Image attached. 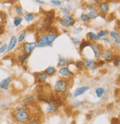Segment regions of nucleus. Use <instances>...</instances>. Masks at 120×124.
Returning <instances> with one entry per match:
<instances>
[{"label": "nucleus", "mask_w": 120, "mask_h": 124, "mask_svg": "<svg viewBox=\"0 0 120 124\" xmlns=\"http://www.w3.org/2000/svg\"><path fill=\"white\" fill-rule=\"evenodd\" d=\"M99 11L101 13L106 14L109 10V6H108V4L107 2H102L99 4Z\"/></svg>", "instance_id": "nucleus-11"}, {"label": "nucleus", "mask_w": 120, "mask_h": 124, "mask_svg": "<svg viewBox=\"0 0 120 124\" xmlns=\"http://www.w3.org/2000/svg\"><path fill=\"white\" fill-rule=\"evenodd\" d=\"M55 91L59 94H64L66 92L68 89V84L65 80L60 79L57 81L54 86Z\"/></svg>", "instance_id": "nucleus-3"}, {"label": "nucleus", "mask_w": 120, "mask_h": 124, "mask_svg": "<svg viewBox=\"0 0 120 124\" xmlns=\"http://www.w3.org/2000/svg\"><path fill=\"white\" fill-rule=\"evenodd\" d=\"M104 62L103 61H99V63L97 64V66H102V65L104 64Z\"/></svg>", "instance_id": "nucleus-39"}, {"label": "nucleus", "mask_w": 120, "mask_h": 124, "mask_svg": "<svg viewBox=\"0 0 120 124\" xmlns=\"http://www.w3.org/2000/svg\"><path fill=\"white\" fill-rule=\"evenodd\" d=\"M115 41H116V43H117L118 44H120V38H119V37H118L117 39H115Z\"/></svg>", "instance_id": "nucleus-41"}, {"label": "nucleus", "mask_w": 120, "mask_h": 124, "mask_svg": "<svg viewBox=\"0 0 120 124\" xmlns=\"http://www.w3.org/2000/svg\"><path fill=\"white\" fill-rule=\"evenodd\" d=\"M88 89H89V87L87 86H81V87L78 88L76 91H75V92H74V97L77 98V97L83 95L84 93L85 92H87Z\"/></svg>", "instance_id": "nucleus-9"}, {"label": "nucleus", "mask_w": 120, "mask_h": 124, "mask_svg": "<svg viewBox=\"0 0 120 124\" xmlns=\"http://www.w3.org/2000/svg\"><path fill=\"white\" fill-rule=\"evenodd\" d=\"M27 124H39V122L37 120H29L27 122Z\"/></svg>", "instance_id": "nucleus-36"}, {"label": "nucleus", "mask_w": 120, "mask_h": 124, "mask_svg": "<svg viewBox=\"0 0 120 124\" xmlns=\"http://www.w3.org/2000/svg\"><path fill=\"white\" fill-rule=\"evenodd\" d=\"M44 72L47 73L48 75H53V74L56 73V69L53 67H48L45 70V71H44Z\"/></svg>", "instance_id": "nucleus-16"}, {"label": "nucleus", "mask_w": 120, "mask_h": 124, "mask_svg": "<svg viewBox=\"0 0 120 124\" xmlns=\"http://www.w3.org/2000/svg\"><path fill=\"white\" fill-rule=\"evenodd\" d=\"M27 109L16 111V113L14 114V117L19 123H27L29 120H31V114L27 112Z\"/></svg>", "instance_id": "nucleus-2"}, {"label": "nucleus", "mask_w": 120, "mask_h": 124, "mask_svg": "<svg viewBox=\"0 0 120 124\" xmlns=\"http://www.w3.org/2000/svg\"><path fill=\"white\" fill-rule=\"evenodd\" d=\"M87 16H88L89 19H95L96 17L98 16V13H97V12L95 11V10L91 11V12H90V13H89L88 14H87Z\"/></svg>", "instance_id": "nucleus-19"}, {"label": "nucleus", "mask_w": 120, "mask_h": 124, "mask_svg": "<svg viewBox=\"0 0 120 124\" xmlns=\"http://www.w3.org/2000/svg\"><path fill=\"white\" fill-rule=\"evenodd\" d=\"M47 78H48V75L45 72H41L37 73L36 75V79L39 80V83L45 81Z\"/></svg>", "instance_id": "nucleus-14"}, {"label": "nucleus", "mask_w": 120, "mask_h": 124, "mask_svg": "<svg viewBox=\"0 0 120 124\" xmlns=\"http://www.w3.org/2000/svg\"><path fill=\"white\" fill-rule=\"evenodd\" d=\"M62 12L63 13H65V15H68L70 13V10L69 9H67V8H63L62 9Z\"/></svg>", "instance_id": "nucleus-37"}, {"label": "nucleus", "mask_w": 120, "mask_h": 124, "mask_svg": "<svg viewBox=\"0 0 120 124\" xmlns=\"http://www.w3.org/2000/svg\"><path fill=\"white\" fill-rule=\"evenodd\" d=\"M17 124H25V123H17Z\"/></svg>", "instance_id": "nucleus-44"}, {"label": "nucleus", "mask_w": 120, "mask_h": 124, "mask_svg": "<svg viewBox=\"0 0 120 124\" xmlns=\"http://www.w3.org/2000/svg\"><path fill=\"white\" fill-rule=\"evenodd\" d=\"M101 55L102 57L103 58V59L106 62H111L113 61V53L109 50H104L102 53H101Z\"/></svg>", "instance_id": "nucleus-6"}, {"label": "nucleus", "mask_w": 120, "mask_h": 124, "mask_svg": "<svg viewBox=\"0 0 120 124\" xmlns=\"http://www.w3.org/2000/svg\"><path fill=\"white\" fill-rule=\"evenodd\" d=\"M111 36L116 39L118 37H119V35L117 32H116V31H112V32H111Z\"/></svg>", "instance_id": "nucleus-29"}, {"label": "nucleus", "mask_w": 120, "mask_h": 124, "mask_svg": "<svg viewBox=\"0 0 120 124\" xmlns=\"http://www.w3.org/2000/svg\"><path fill=\"white\" fill-rule=\"evenodd\" d=\"M87 36H88V37L90 38V39H91V40H99V38L98 37V36L96 35L94 33H92V32L88 33Z\"/></svg>", "instance_id": "nucleus-21"}, {"label": "nucleus", "mask_w": 120, "mask_h": 124, "mask_svg": "<svg viewBox=\"0 0 120 124\" xmlns=\"http://www.w3.org/2000/svg\"><path fill=\"white\" fill-rule=\"evenodd\" d=\"M81 106H82V102L77 101V102H76V103H73V107H74V108H79V107H80Z\"/></svg>", "instance_id": "nucleus-34"}, {"label": "nucleus", "mask_w": 120, "mask_h": 124, "mask_svg": "<svg viewBox=\"0 0 120 124\" xmlns=\"http://www.w3.org/2000/svg\"><path fill=\"white\" fill-rule=\"evenodd\" d=\"M83 65H84V62H82V61H78L77 63L76 64V66L79 70H82Z\"/></svg>", "instance_id": "nucleus-30"}, {"label": "nucleus", "mask_w": 120, "mask_h": 124, "mask_svg": "<svg viewBox=\"0 0 120 124\" xmlns=\"http://www.w3.org/2000/svg\"><path fill=\"white\" fill-rule=\"evenodd\" d=\"M15 10H16V12L18 15H22L23 14L24 10H23V8L22 6H20V5L17 6L16 8H15Z\"/></svg>", "instance_id": "nucleus-24"}, {"label": "nucleus", "mask_w": 120, "mask_h": 124, "mask_svg": "<svg viewBox=\"0 0 120 124\" xmlns=\"http://www.w3.org/2000/svg\"><path fill=\"white\" fill-rule=\"evenodd\" d=\"M106 34H107V33H106L105 31L101 30V31H99V33H98V37H99V38H100V37H104Z\"/></svg>", "instance_id": "nucleus-35"}, {"label": "nucleus", "mask_w": 120, "mask_h": 124, "mask_svg": "<svg viewBox=\"0 0 120 124\" xmlns=\"http://www.w3.org/2000/svg\"><path fill=\"white\" fill-rule=\"evenodd\" d=\"M57 36L54 33H48L44 35L39 38L37 41V46L39 47H44V46H51L53 42L56 40Z\"/></svg>", "instance_id": "nucleus-1"}, {"label": "nucleus", "mask_w": 120, "mask_h": 124, "mask_svg": "<svg viewBox=\"0 0 120 124\" xmlns=\"http://www.w3.org/2000/svg\"><path fill=\"white\" fill-rule=\"evenodd\" d=\"M51 3L56 6H60L61 5V2L59 0H51Z\"/></svg>", "instance_id": "nucleus-31"}, {"label": "nucleus", "mask_w": 120, "mask_h": 124, "mask_svg": "<svg viewBox=\"0 0 120 124\" xmlns=\"http://www.w3.org/2000/svg\"><path fill=\"white\" fill-rule=\"evenodd\" d=\"M24 18L26 22H31L34 19V15L33 13H27L25 15Z\"/></svg>", "instance_id": "nucleus-20"}, {"label": "nucleus", "mask_w": 120, "mask_h": 124, "mask_svg": "<svg viewBox=\"0 0 120 124\" xmlns=\"http://www.w3.org/2000/svg\"><path fill=\"white\" fill-rule=\"evenodd\" d=\"M36 46H37V44L36 42H32V43L26 42L23 44V50L25 53L27 55L31 53L34 51V50L36 49Z\"/></svg>", "instance_id": "nucleus-5"}, {"label": "nucleus", "mask_w": 120, "mask_h": 124, "mask_svg": "<svg viewBox=\"0 0 120 124\" xmlns=\"http://www.w3.org/2000/svg\"><path fill=\"white\" fill-rule=\"evenodd\" d=\"M8 49V44H4L2 45V46L0 47V54L3 53L4 52H5Z\"/></svg>", "instance_id": "nucleus-26"}, {"label": "nucleus", "mask_w": 120, "mask_h": 124, "mask_svg": "<svg viewBox=\"0 0 120 124\" xmlns=\"http://www.w3.org/2000/svg\"><path fill=\"white\" fill-rule=\"evenodd\" d=\"M17 43V39L16 36H12L10 41V43L8 46V51H11L15 46H16V44Z\"/></svg>", "instance_id": "nucleus-13"}, {"label": "nucleus", "mask_w": 120, "mask_h": 124, "mask_svg": "<svg viewBox=\"0 0 120 124\" xmlns=\"http://www.w3.org/2000/svg\"><path fill=\"white\" fill-rule=\"evenodd\" d=\"M84 64H85V66L87 68L91 69V70H94L97 67V63H96V62H95L94 61H93L91 59H86L85 61Z\"/></svg>", "instance_id": "nucleus-10"}, {"label": "nucleus", "mask_w": 120, "mask_h": 124, "mask_svg": "<svg viewBox=\"0 0 120 124\" xmlns=\"http://www.w3.org/2000/svg\"><path fill=\"white\" fill-rule=\"evenodd\" d=\"M81 19L83 22H87L89 21V18H88L87 14H82V16H81Z\"/></svg>", "instance_id": "nucleus-28"}, {"label": "nucleus", "mask_w": 120, "mask_h": 124, "mask_svg": "<svg viewBox=\"0 0 120 124\" xmlns=\"http://www.w3.org/2000/svg\"><path fill=\"white\" fill-rule=\"evenodd\" d=\"M11 81V78L8 77L7 78L3 79L1 82H0V88L2 89H6L9 85V84Z\"/></svg>", "instance_id": "nucleus-15"}, {"label": "nucleus", "mask_w": 120, "mask_h": 124, "mask_svg": "<svg viewBox=\"0 0 120 124\" xmlns=\"http://www.w3.org/2000/svg\"><path fill=\"white\" fill-rule=\"evenodd\" d=\"M60 22L63 26L65 27H70V26H73L75 24V20L70 15H65L60 20Z\"/></svg>", "instance_id": "nucleus-4"}, {"label": "nucleus", "mask_w": 120, "mask_h": 124, "mask_svg": "<svg viewBox=\"0 0 120 124\" xmlns=\"http://www.w3.org/2000/svg\"><path fill=\"white\" fill-rule=\"evenodd\" d=\"M59 73L64 77H68L72 75V72H70V70L68 67H62L59 70Z\"/></svg>", "instance_id": "nucleus-12"}, {"label": "nucleus", "mask_w": 120, "mask_h": 124, "mask_svg": "<svg viewBox=\"0 0 120 124\" xmlns=\"http://www.w3.org/2000/svg\"><path fill=\"white\" fill-rule=\"evenodd\" d=\"M104 41L109 42V41H110V40H109V39H104Z\"/></svg>", "instance_id": "nucleus-42"}, {"label": "nucleus", "mask_w": 120, "mask_h": 124, "mask_svg": "<svg viewBox=\"0 0 120 124\" xmlns=\"http://www.w3.org/2000/svg\"><path fill=\"white\" fill-rule=\"evenodd\" d=\"M58 106L53 103V102H50L48 106H47V108H46V111L49 114H53V113H55L56 112H57L58 110Z\"/></svg>", "instance_id": "nucleus-8"}, {"label": "nucleus", "mask_w": 120, "mask_h": 124, "mask_svg": "<svg viewBox=\"0 0 120 124\" xmlns=\"http://www.w3.org/2000/svg\"><path fill=\"white\" fill-rule=\"evenodd\" d=\"M27 54L19 55V61L21 62V63H25V62L27 61Z\"/></svg>", "instance_id": "nucleus-23"}, {"label": "nucleus", "mask_w": 120, "mask_h": 124, "mask_svg": "<svg viewBox=\"0 0 120 124\" xmlns=\"http://www.w3.org/2000/svg\"><path fill=\"white\" fill-rule=\"evenodd\" d=\"M22 17H16L14 19V25L16 27H18L19 25H20V24L22 23Z\"/></svg>", "instance_id": "nucleus-22"}, {"label": "nucleus", "mask_w": 120, "mask_h": 124, "mask_svg": "<svg viewBox=\"0 0 120 124\" xmlns=\"http://www.w3.org/2000/svg\"><path fill=\"white\" fill-rule=\"evenodd\" d=\"M67 64L66 60L63 58H59V64L58 65L60 67H65Z\"/></svg>", "instance_id": "nucleus-25"}, {"label": "nucleus", "mask_w": 120, "mask_h": 124, "mask_svg": "<svg viewBox=\"0 0 120 124\" xmlns=\"http://www.w3.org/2000/svg\"><path fill=\"white\" fill-rule=\"evenodd\" d=\"M25 36H26V32H22V34L19 36V39H18V41L19 42V43H21L22 41H23V40L25 39Z\"/></svg>", "instance_id": "nucleus-27"}, {"label": "nucleus", "mask_w": 120, "mask_h": 124, "mask_svg": "<svg viewBox=\"0 0 120 124\" xmlns=\"http://www.w3.org/2000/svg\"><path fill=\"white\" fill-rule=\"evenodd\" d=\"M1 44H2V42H1V41H0V45H1Z\"/></svg>", "instance_id": "nucleus-47"}, {"label": "nucleus", "mask_w": 120, "mask_h": 124, "mask_svg": "<svg viewBox=\"0 0 120 124\" xmlns=\"http://www.w3.org/2000/svg\"><path fill=\"white\" fill-rule=\"evenodd\" d=\"M36 2H37L38 3H39V4H42V5H43V4L45 3V2H44V1H42V0H36Z\"/></svg>", "instance_id": "nucleus-40"}, {"label": "nucleus", "mask_w": 120, "mask_h": 124, "mask_svg": "<svg viewBox=\"0 0 120 124\" xmlns=\"http://www.w3.org/2000/svg\"><path fill=\"white\" fill-rule=\"evenodd\" d=\"M94 1L96 2H101L102 0H94Z\"/></svg>", "instance_id": "nucleus-43"}, {"label": "nucleus", "mask_w": 120, "mask_h": 124, "mask_svg": "<svg viewBox=\"0 0 120 124\" xmlns=\"http://www.w3.org/2000/svg\"><path fill=\"white\" fill-rule=\"evenodd\" d=\"M34 96H31V97H29V98H25L24 101H23V102L25 103H29V102H31L32 100H34Z\"/></svg>", "instance_id": "nucleus-33"}, {"label": "nucleus", "mask_w": 120, "mask_h": 124, "mask_svg": "<svg viewBox=\"0 0 120 124\" xmlns=\"http://www.w3.org/2000/svg\"><path fill=\"white\" fill-rule=\"evenodd\" d=\"M104 93V89L102 87H99L96 89V95L98 98H101Z\"/></svg>", "instance_id": "nucleus-18"}, {"label": "nucleus", "mask_w": 120, "mask_h": 124, "mask_svg": "<svg viewBox=\"0 0 120 124\" xmlns=\"http://www.w3.org/2000/svg\"><path fill=\"white\" fill-rule=\"evenodd\" d=\"M73 43H74L75 44H79V43H80V41H79V39H73Z\"/></svg>", "instance_id": "nucleus-38"}, {"label": "nucleus", "mask_w": 120, "mask_h": 124, "mask_svg": "<svg viewBox=\"0 0 120 124\" xmlns=\"http://www.w3.org/2000/svg\"><path fill=\"white\" fill-rule=\"evenodd\" d=\"M1 30H2V27H0V33H1Z\"/></svg>", "instance_id": "nucleus-45"}, {"label": "nucleus", "mask_w": 120, "mask_h": 124, "mask_svg": "<svg viewBox=\"0 0 120 124\" xmlns=\"http://www.w3.org/2000/svg\"><path fill=\"white\" fill-rule=\"evenodd\" d=\"M91 46V48L94 51V56L96 59H99L101 56V53H102V51H101V49L99 47V46L96 44V43H92L90 45Z\"/></svg>", "instance_id": "nucleus-7"}, {"label": "nucleus", "mask_w": 120, "mask_h": 124, "mask_svg": "<svg viewBox=\"0 0 120 124\" xmlns=\"http://www.w3.org/2000/svg\"><path fill=\"white\" fill-rule=\"evenodd\" d=\"M65 1H67V2H69V1H70V0H65Z\"/></svg>", "instance_id": "nucleus-46"}, {"label": "nucleus", "mask_w": 120, "mask_h": 124, "mask_svg": "<svg viewBox=\"0 0 120 124\" xmlns=\"http://www.w3.org/2000/svg\"><path fill=\"white\" fill-rule=\"evenodd\" d=\"M119 64H120V58L119 56H118L117 58L114 60V65L116 67H119Z\"/></svg>", "instance_id": "nucleus-32"}, {"label": "nucleus", "mask_w": 120, "mask_h": 124, "mask_svg": "<svg viewBox=\"0 0 120 124\" xmlns=\"http://www.w3.org/2000/svg\"><path fill=\"white\" fill-rule=\"evenodd\" d=\"M90 45H91V43H90L89 41H85V40H83V41L81 42V44H80V46H79V50H80V51H82V50H84L85 47H86V46H89Z\"/></svg>", "instance_id": "nucleus-17"}]
</instances>
